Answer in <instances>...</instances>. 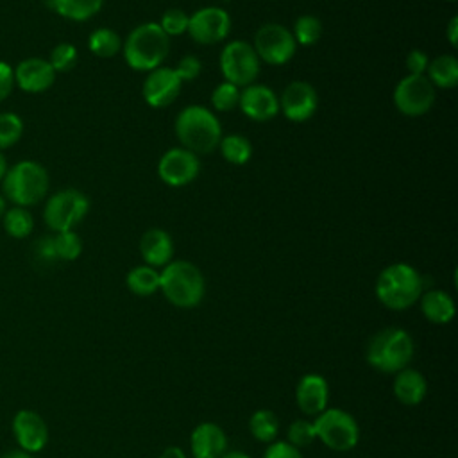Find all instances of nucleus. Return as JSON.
<instances>
[{
  "label": "nucleus",
  "instance_id": "de8ad7c7",
  "mask_svg": "<svg viewBox=\"0 0 458 458\" xmlns=\"http://www.w3.org/2000/svg\"><path fill=\"white\" fill-rule=\"evenodd\" d=\"M220 458H250V456L242 451H225Z\"/></svg>",
  "mask_w": 458,
  "mask_h": 458
},
{
  "label": "nucleus",
  "instance_id": "c756f323",
  "mask_svg": "<svg viewBox=\"0 0 458 458\" xmlns=\"http://www.w3.org/2000/svg\"><path fill=\"white\" fill-rule=\"evenodd\" d=\"M250 435L259 442H274L279 431V420L272 410H256L249 419Z\"/></svg>",
  "mask_w": 458,
  "mask_h": 458
},
{
  "label": "nucleus",
  "instance_id": "39448f33",
  "mask_svg": "<svg viewBox=\"0 0 458 458\" xmlns=\"http://www.w3.org/2000/svg\"><path fill=\"white\" fill-rule=\"evenodd\" d=\"M159 290L177 308H195L206 293V281L197 265L174 259L159 272Z\"/></svg>",
  "mask_w": 458,
  "mask_h": 458
},
{
  "label": "nucleus",
  "instance_id": "f03ea898",
  "mask_svg": "<svg viewBox=\"0 0 458 458\" xmlns=\"http://www.w3.org/2000/svg\"><path fill=\"white\" fill-rule=\"evenodd\" d=\"M175 136L181 141L182 148L199 156L213 152L224 134L220 122L211 109L191 104L177 114Z\"/></svg>",
  "mask_w": 458,
  "mask_h": 458
},
{
  "label": "nucleus",
  "instance_id": "f257e3e1",
  "mask_svg": "<svg viewBox=\"0 0 458 458\" xmlns=\"http://www.w3.org/2000/svg\"><path fill=\"white\" fill-rule=\"evenodd\" d=\"M0 184L5 200L13 206L30 208L47 197L50 177L41 163L34 159H21L7 168Z\"/></svg>",
  "mask_w": 458,
  "mask_h": 458
},
{
  "label": "nucleus",
  "instance_id": "f8f14e48",
  "mask_svg": "<svg viewBox=\"0 0 458 458\" xmlns=\"http://www.w3.org/2000/svg\"><path fill=\"white\" fill-rule=\"evenodd\" d=\"M199 172H200L199 156L182 147L168 148L159 157V163H157L159 179L172 188H181L190 184L191 181H195Z\"/></svg>",
  "mask_w": 458,
  "mask_h": 458
},
{
  "label": "nucleus",
  "instance_id": "ddd939ff",
  "mask_svg": "<svg viewBox=\"0 0 458 458\" xmlns=\"http://www.w3.org/2000/svg\"><path fill=\"white\" fill-rule=\"evenodd\" d=\"M186 32L200 45H215L229 36L231 16L220 7H202L190 14Z\"/></svg>",
  "mask_w": 458,
  "mask_h": 458
},
{
  "label": "nucleus",
  "instance_id": "f3484780",
  "mask_svg": "<svg viewBox=\"0 0 458 458\" xmlns=\"http://www.w3.org/2000/svg\"><path fill=\"white\" fill-rule=\"evenodd\" d=\"M55 82V72L48 59L27 57L14 66V84L30 95L45 93Z\"/></svg>",
  "mask_w": 458,
  "mask_h": 458
},
{
  "label": "nucleus",
  "instance_id": "4be33fe9",
  "mask_svg": "<svg viewBox=\"0 0 458 458\" xmlns=\"http://www.w3.org/2000/svg\"><path fill=\"white\" fill-rule=\"evenodd\" d=\"M428 394L426 377L415 369H403L395 372L394 379V395L399 403L406 406H417Z\"/></svg>",
  "mask_w": 458,
  "mask_h": 458
},
{
  "label": "nucleus",
  "instance_id": "dca6fc26",
  "mask_svg": "<svg viewBox=\"0 0 458 458\" xmlns=\"http://www.w3.org/2000/svg\"><path fill=\"white\" fill-rule=\"evenodd\" d=\"M182 81L175 73L174 68L159 66L148 72L143 82V98L152 107H166L170 106L181 93Z\"/></svg>",
  "mask_w": 458,
  "mask_h": 458
},
{
  "label": "nucleus",
  "instance_id": "423d86ee",
  "mask_svg": "<svg viewBox=\"0 0 458 458\" xmlns=\"http://www.w3.org/2000/svg\"><path fill=\"white\" fill-rule=\"evenodd\" d=\"M413 340L401 327H385L377 331L367 344V363L377 372H399L408 367L413 358Z\"/></svg>",
  "mask_w": 458,
  "mask_h": 458
},
{
  "label": "nucleus",
  "instance_id": "473e14b6",
  "mask_svg": "<svg viewBox=\"0 0 458 458\" xmlns=\"http://www.w3.org/2000/svg\"><path fill=\"white\" fill-rule=\"evenodd\" d=\"M292 36H293L297 45H302V47L315 45L320 39V36H322V23H320V20L317 16L302 14V16H299L295 20Z\"/></svg>",
  "mask_w": 458,
  "mask_h": 458
},
{
  "label": "nucleus",
  "instance_id": "1a4fd4ad",
  "mask_svg": "<svg viewBox=\"0 0 458 458\" xmlns=\"http://www.w3.org/2000/svg\"><path fill=\"white\" fill-rule=\"evenodd\" d=\"M220 72L224 79L238 88L254 84L259 75V59L247 41H229L220 52Z\"/></svg>",
  "mask_w": 458,
  "mask_h": 458
},
{
  "label": "nucleus",
  "instance_id": "c85d7f7f",
  "mask_svg": "<svg viewBox=\"0 0 458 458\" xmlns=\"http://www.w3.org/2000/svg\"><path fill=\"white\" fill-rule=\"evenodd\" d=\"M218 148H220L222 157L231 165H245L252 156V145L242 134L222 136Z\"/></svg>",
  "mask_w": 458,
  "mask_h": 458
},
{
  "label": "nucleus",
  "instance_id": "7ed1b4c3",
  "mask_svg": "<svg viewBox=\"0 0 458 458\" xmlns=\"http://www.w3.org/2000/svg\"><path fill=\"white\" fill-rule=\"evenodd\" d=\"M170 50V38L159 23L147 21L134 27L122 45L125 63L136 72H152L163 64Z\"/></svg>",
  "mask_w": 458,
  "mask_h": 458
},
{
  "label": "nucleus",
  "instance_id": "72a5a7b5",
  "mask_svg": "<svg viewBox=\"0 0 458 458\" xmlns=\"http://www.w3.org/2000/svg\"><path fill=\"white\" fill-rule=\"evenodd\" d=\"M77 59H79V52H77L75 45L63 41V43H57L50 50L48 63L55 73H63V72H70L75 66Z\"/></svg>",
  "mask_w": 458,
  "mask_h": 458
},
{
  "label": "nucleus",
  "instance_id": "a211bd4d",
  "mask_svg": "<svg viewBox=\"0 0 458 458\" xmlns=\"http://www.w3.org/2000/svg\"><path fill=\"white\" fill-rule=\"evenodd\" d=\"M238 107L254 122H268L279 113V97L265 84H249L240 91Z\"/></svg>",
  "mask_w": 458,
  "mask_h": 458
},
{
  "label": "nucleus",
  "instance_id": "6ab92c4d",
  "mask_svg": "<svg viewBox=\"0 0 458 458\" xmlns=\"http://www.w3.org/2000/svg\"><path fill=\"white\" fill-rule=\"evenodd\" d=\"M329 385L320 374H306L299 379L295 388V401L302 413L318 415L327 408Z\"/></svg>",
  "mask_w": 458,
  "mask_h": 458
},
{
  "label": "nucleus",
  "instance_id": "e433bc0d",
  "mask_svg": "<svg viewBox=\"0 0 458 458\" xmlns=\"http://www.w3.org/2000/svg\"><path fill=\"white\" fill-rule=\"evenodd\" d=\"M315 438H317V435H315V426L311 420L297 419L288 428V444H292L297 449L310 445Z\"/></svg>",
  "mask_w": 458,
  "mask_h": 458
},
{
  "label": "nucleus",
  "instance_id": "09e8293b",
  "mask_svg": "<svg viewBox=\"0 0 458 458\" xmlns=\"http://www.w3.org/2000/svg\"><path fill=\"white\" fill-rule=\"evenodd\" d=\"M5 209H7V200H5L4 195L0 193V220H2V216H4V213H5Z\"/></svg>",
  "mask_w": 458,
  "mask_h": 458
},
{
  "label": "nucleus",
  "instance_id": "2f4dec72",
  "mask_svg": "<svg viewBox=\"0 0 458 458\" xmlns=\"http://www.w3.org/2000/svg\"><path fill=\"white\" fill-rule=\"evenodd\" d=\"M23 136V120L13 111L0 113V150H7L16 145Z\"/></svg>",
  "mask_w": 458,
  "mask_h": 458
},
{
  "label": "nucleus",
  "instance_id": "a18cd8bd",
  "mask_svg": "<svg viewBox=\"0 0 458 458\" xmlns=\"http://www.w3.org/2000/svg\"><path fill=\"white\" fill-rule=\"evenodd\" d=\"M0 458H32V454L27 453V451H23V449H20V447H16V449L5 451Z\"/></svg>",
  "mask_w": 458,
  "mask_h": 458
},
{
  "label": "nucleus",
  "instance_id": "4c0bfd02",
  "mask_svg": "<svg viewBox=\"0 0 458 458\" xmlns=\"http://www.w3.org/2000/svg\"><path fill=\"white\" fill-rule=\"evenodd\" d=\"M174 70L182 82H190V81H195L199 77V73L202 72V63L195 55H184V57H181V61L177 63V66Z\"/></svg>",
  "mask_w": 458,
  "mask_h": 458
},
{
  "label": "nucleus",
  "instance_id": "a19ab883",
  "mask_svg": "<svg viewBox=\"0 0 458 458\" xmlns=\"http://www.w3.org/2000/svg\"><path fill=\"white\" fill-rule=\"evenodd\" d=\"M263 458H302V454L301 449L293 447L288 442H272L267 447Z\"/></svg>",
  "mask_w": 458,
  "mask_h": 458
},
{
  "label": "nucleus",
  "instance_id": "5701e85b",
  "mask_svg": "<svg viewBox=\"0 0 458 458\" xmlns=\"http://www.w3.org/2000/svg\"><path fill=\"white\" fill-rule=\"evenodd\" d=\"M422 315L433 324H447L454 317V301L444 290H428L420 295Z\"/></svg>",
  "mask_w": 458,
  "mask_h": 458
},
{
  "label": "nucleus",
  "instance_id": "7c9ffc66",
  "mask_svg": "<svg viewBox=\"0 0 458 458\" xmlns=\"http://www.w3.org/2000/svg\"><path fill=\"white\" fill-rule=\"evenodd\" d=\"M55 258L61 261H73L82 252V240L75 231H61L52 234Z\"/></svg>",
  "mask_w": 458,
  "mask_h": 458
},
{
  "label": "nucleus",
  "instance_id": "9b49d317",
  "mask_svg": "<svg viewBox=\"0 0 458 458\" xmlns=\"http://www.w3.org/2000/svg\"><path fill=\"white\" fill-rule=\"evenodd\" d=\"M435 104V86L426 75H406L394 89V106L406 116H420Z\"/></svg>",
  "mask_w": 458,
  "mask_h": 458
},
{
  "label": "nucleus",
  "instance_id": "0eeeda50",
  "mask_svg": "<svg viewBox=\"0 0 458 458\" xmlns=\"http://www.w3.org/2000/svg\"><path fill=\"white\" fill-rule=\"evenodd\" d=\"M89 211L88 197L75 188H63L52 193L43 208V220L54 233L73 231Z\"/></svg>",
  "mask_w": 458,
  "mask_h": 458
},
{
  "label": "nucleus",
  "instance_id": "3c124183",
  "mask_svg": "<svg viewBox=\"0 0 458 458\" xmlns=\"http://www.w3.org/2000/svg\"><path fill=\"white\" fill-rule=\"evenodd\" d=\"M449 2H453V0H449Z\"/></svg>",
  "mask_w": 458,
  "mask_h": 458
},
{
  "label": "nucleus",
  "instance_id": "393cba45",
  "mask_svg": "<svg viewBox=\"0 0 458 458\" xmlns=\"http://www.w3.org/2000/svg\"><path fill=\"white\" fill-rule=\"evenodd\" d=\"M426 77L437 88H454L458 84V59L449 54L431 59L426 70Z\"/></svg>",
  "mask_w": 458,
  "mask_h": 458
},
{
  "label": "nucleus",
  "instance_id": "cd10ccee",
  "mask_svg": "<svg viewBox=\"0 0 458 458\" xmlns=\"http://www.w3.org/2000/svg\"><path fill=\"white\" fill-rule=\"evenodd\" d=\"M88 48L97 57H113L122 50L120 36L107 27L95 29L88 38Z\"/></svg>",
  "mask_w": 458,
  "mask_h": 458
},
{
  "label": "nucleus",
  "instance_id": "aec40b11",
  "mask_svg": "<svg viewBox=\"0 0 458 458\" xmlns=\"http://www.w3.org/2000/svg\"><path fill=\"white\" fill-rule=\"evenodd\" d=\"M193 458H220L227 447L224 429L215 422H200L190 437Z\"/></svg>",
  "mask_w": 458,
  "mask_h": 458
},
{
  "label": "nucleus",
  "instance_id": "ea45409f",
  "mask_svg": "<svg viewBox=\"0 0 458 458\" xmlns=\"http://www.w3.org/2000/svg\"><path fill=\"white\" fill-rule=\"evenodd\" d=\"M14 86V68L7 61H0V102L11 97Z\"/></svg>",
  "mask_w": 458,
  "mask_h": 458
},
{
  "label": "nucleus",
  "instance_id": "b1692460",
  "mask_svg": "<svg viewBox=\"0 0 458 458\" xmlns=\"http://www.w3.org/2000/svg\"><path fill=\"white\" fill-rule=\"evenodd\" d=\"M47 5L61 18L86 21L102 9L104 0H47Z\"/></svg>",
  "mask_w": 458,
  "mask_h": 458
},
{
  "label": "nucleus",
  "instance_id": "f704fd0d",
  "mask_svg": "<svg viewBox=\"0 0 458 458\" xmlns=\"http://www.w3.org/2000/svg\"><path fill=\"white\" fill-rule=\"evenodd\" d=\"M240 88L224 81L211 91V106L215 111H233L240 104Z\"/></svg>",
  "mask_w": 458,
  "mask_h": 458
},
{
  "label": "nucleus",
  "instance_id": "c03bdc74",
  "mask_svg": "<svg viewBox=\"0 0 458 458\" xmlns=\"http://www.w3.org/2000/svg\"><path fill=\"white\" fill-rule=\"evenodd\" d=\"M159 458H186V454H184V451H182L181 447L170 445V447H166V449L161 453Z\"/></svg>",
  "mask_w": 458,
  "mask_h": 458
},
{
  "label": "nucleus",
  "instance_id": "c9c22d12",
  "mask_svg": "<svg viewBox=\"0 0 458 458\" xmlns=\"http://www.w3.org/2000/svg\"><path fill=\"white\" fill-rule=\"evenodd\" d=\"M188 21H190V14H186L182 9L179 7H170L163 13L159 27L161 30L172 38V36H181L188 30Z\"/></svg>",
  "mask_w": 458,
  "mask_h": 458
},
{
  "label": "nucleus",
  "instance_id": "79ce46f5",
  "mask_svg": "<svg viewBox=\"0 0 458 458\" xmlns=\"http://www.w3.org/2000/svg\"><path fill=\"white\" fill-rule=\"evenodd\" d=\"M36 256L43 261H57L55 258V250H54V242L52 236H43L38 240L36 243Z\"/></svg>",
  "mask_w": 458,
  "mask_h": 458
},
{
  "label": "nucleus",
  "instance_id": "2eb2a0df",
  "mask_svg": "<svg viewBox=\"0 0 458 458\" xmlns=\"http://www.w3.org/2000/svg\"><path fill=\"white\" fill-rule=\"evenodd\" d=\"M11 429L20 449L27 453H39L48 442V426L43 417L29 408L18 410L13 417Z\"/></svg>",
  "mask_w": 458,
  "mask_h": 458
},
{
  "label": "nucleus",
  "instance_id": "37998d69",
  "mask_svg": "<svg viewBox=\"0 0 458 458\" xmlns=\"http://www.w3.org/2000/svg\"><path fill=\"white\" fill-rule=\"evenodd\" d=\"M447 41L451 43V47L458 45V16H453L447 23Z\"/></svg>",
  "mask_w": 458,
  "mask_h": 458
},
{
  "label": "nucleus",
  "instance_id": "58836bf2",
  "mask_svg": "<svg viewBox=\"0 0 458 458\" xmlns=\"http://www.w3.org/2000/svg\"><path fill=\"white\" fill-rule=\"evenodd\" d=\"M429 57L422 50H410L406 55V68L410 75H426Z\"/></svg>",
  "mask_w": 458,
  "mask_h": 458
},
{
  "label": "nucleus",
  "instance_id": "4468645a",
  "mask_svg": "<svg viewBox=\"0 0 458 458\" xmlns=\"http://www.w3.org/2000/svg\"><path fill=\"white\" fill-rule=\"evenodd\" d=\"M318 106L315 88L306 81L290 82L279 97V111L295 123L310 120Z\"/></svg>",
  "mask_w": 458,
  "mask_h": 458
},
{
  "label": "nucleus",
  "instance_id": "49530a36",
  "mask_svg": "<svg viewBox=\"0 0 458 458\" xmlns=\"http://www.w3.org/2000/svg\"><path fill=\"white\" fill-rule=\"evenodd\" d=\"M7 168H9L7 157H5V154L0 150V182H2V179H4V175H5V172H7Z\"/></svg>",
  "mask_w": 458,
  "mask_h": 458
},
{
  "label": "nucleus",
  "instance_id": "bb28decb",
  "mask_svg": "<svg viewBox=\"0 0 458 458\" xmlns=\"http://www.w3.org/2000/svg\"><path fill=\"white\" fill-rule=\"evenodd\" d=\"M125 283L132 293L140 297H148L159 290V272L154 267L140 265L129 270Z\"/></svg>",
  "mask_w": 458,
  "mask_h": 458
},
{
  "label": "nucleus",
  "instance_id": "6e6552de",
  "mask_svg": "<svg viewBox=\"0 0 458 458\" xmlns=\"http://www.w3.org/2000/svg\"><path fill=\"white\" fill-rule=\"evenodd\" d=\"M317 438L333 451H349L360 440L356 419L340 408H326L313 420Z\"/></svg>",
  "mask_w": 458,
  "mask_h": 458
},
{
  "label": "nucleus",
  "instance_id": "9d476101",
  "mask_svg": "<svg viewBox=\"0 0 458 458\" xmlns=\"http://www.w3.org/2000/svg\"><path fill=\"white\" fill-rule=\"evenodd\" d=\"M252 48L259 61L272 66H281L295 55L297 43L292 30H288L284 25L265 23L256 30Z\"/></svg>",
  "mask_w": 458,
  "mask_h": 458
},
{
  "label": "nucleus",
  "instance_id": "412c9836",
  "mask_svg": "<svg viewBox=\"0 0 458 458\" xmlns=\"http://www.w3.org/2000/svg\"><path fill=\"white\" fill-rule=\"evenodd\" d=\"M140 254L148 267H165L172 261L174 242L166 231L157 227L148 229L140 240Z\"/></svg>",
  "mask_w": 458,
  "mask_h": 458
},
{
  "label": "nucleus",
  "instance_id": "20e7f679",
  "mask_svg": "<svg viewBox=\"0 0 458 458\" xmlns=\"http://www.w3.org/2000/svg\"><path fill=\"white\" fill-rule=\"evenodd\" d=\"M374 290L383 306L403 311L411 308L420 299L422 277L408 263H392L379 272Z\"/></svg>",
  "mask_w": 458,
  "mask_h": 458
},
{
  "label": "nucleus",
  "instance_id": "a878e982",
  "mask_svg": "<svg viewBox=\"0 0 458 458\" xmlns=\"http://www.w3.org/2000/svg\"><path fill=\"white\" fill-rule=\"evenodd\" d=\"M2 225L4 231L14 238V240H23L32 234L34 231V216L29 211V208H20V206H11L5 209L2 216Z\"/></svg>",
  "mask_w": 458,
  "mask_h": 458
},
{
  "label": "nucleus",
  "instance_id": "8fccbe9b",
  "mask_svg": "<svg viewBox=\"0 0 458 458\" xmlns=\"http://www.w3.org/2000/svg\"><path fill=\"white\" fill-rule=\"evenodd\" d=\"M224 2H229V0H224Z\"/></svg>",
  "mask_w": 458,
  "mask_h": 458
}]
</instances>
